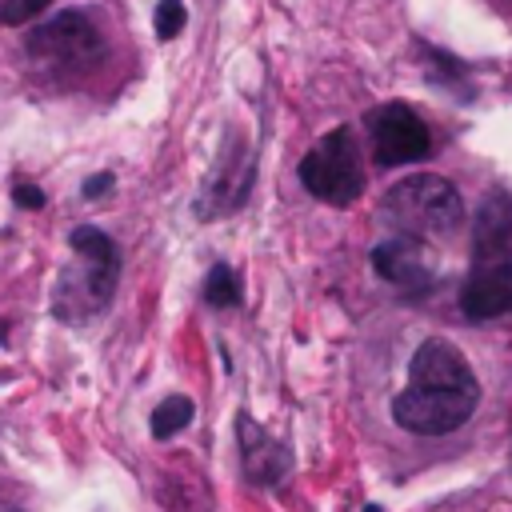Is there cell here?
Here are the masks:
<instances>
[{"label":"cell","instance_id":"10","mask_svg":"<svg viewBox=\"0 0 512 512\" xmlns=\"http://www.w3.org/2000/svg\"><path fill=\"white\" fill-rule=\"evenodd\" d=\"M236 432H240V448H244V472L256 484H272V480H280L288 472V464H292L288 448H280L272 436H264L248 416H240Z\"/></svg>","mask_w":512,"mask_h":512},{"label":"cell","instance_id":"18","mask_svg":"<svg viewBox=\"0 0 512 512\" xmlns=\"http://www.w3.org/2000/svg\"><path fill=\"white\" fill-rule=\"evenodd\" d=\"M112 184H116V180H112V172H96V176H88V180H84V196H88V200H96V196H104Z\"/></svg>","mask_w":512,"mask_h":512},{"label":"cell","instance_id":"19","mask_svg":"<svg viewBox=\"0 0 512 512\" xmlns=\"http://www.w3.org/2000/svg\"><path fill=\"white\" fill-rule=\"evenodd\" d=\"M364 512H384V508H376V504H364Z\"/></svg>","mask_w":512,"mask_h":512},{"label":"cell","instance_id":"4","mask_svg":"<svg viewBox=\"0 0 512 512\" xmlns=\"http://www.w3.org/2000/svg\"><path fill=\"white\" fill-rule=\"evenodd\" d=\"M480 392H444V388H416L408 384L392 396V420L412 436H448L476 412Z\"/></svg>","mask_w":512,"mask_h":512},{"label":"cell","instance_id":"17","mask_svg":"<svg viewBox=\"0 0 512 512\" xmlns=\"http://www.w3.org/2000/svg\"><path fill=\"white\" fill-rule=\"evenodd\" d=\"M12 200H16L20 208H32V212L44 208V192H40L36 184H16V188H12Z\"/></svg>","mask_w":512,"mask_h":512},{"label":"cell","instance_id":"11","mask_svg":"<svg viewBox=\"0 0 512 512\" xmlns=\"http://www.w3.org/2000/svg\"><path fill=\"white\" fill-rule=\"evenodd\" d=\"M512 248V196L508 192H488L484 204L476 208L472 224V256H492Z\"/></svg>","mask_w":512,"mask_h":512},{"label":"cell","instance_id":"15","mask_svg":"<svg viewBox=\"0 0 512 512\" xmlns=\"http://www.w3.org/2000/svg\"><path fill=\"white\" fill-rule=\"evenodd\" d=\"M184 32V4L180 0H160L156 4V36L160 40H172Z\"/></svg>","mask_w":512,"mask_h":512},{"label":"cell","instance_id":"6","mask_svg":"<svg viewBox=\"0 0 512 512\" xmlns=\"http://www.w3.org/2000/svg\"><path fill=\"white\" fill-rule=\"evenodd\" d=\"M368 140H372V160L380 168L424 160L432 148L424 120L408 104H380L376 112H368Z\"/></svg>","mask_w":512,"mask_h":512},{"label":"cell","instance_id":"12","mask_svg":"<svg viewBox=\"0 0 512 512\" xmlns=\"http://www.w3.org/2000/svg\"><path fill=\"white\" fill-rule=\"evenodd\" d=\"M248 184H252V160L248 156H220V164H216V172H212V180H208V216H216V212H232V208H240L244 204V196H248Z\"/></svg>","mask_w":512,"mask_h":512},{"label":"cell","instance_id":"16","mask_svg":"<svg viewBox=\"0 0 512 512\" xmlns=\"http://www.w3.org/2000/svg\"><path fill=\"white\" fill-rule=\"evenodd\" d=\"M52 0H0V24H24L36 12H44Z\"/></svg>","mask_w":512,"mask_h":512},{"label":"cell","instance_id":"5","mask_svg":"<svg viewBox=\"0 0 512 512\" xmlns=\"http://www.w3.org/2000/svg\"><path fill=\"white\" fill-rule=\"evenodd\" d=\"M28 52L48 64H92L104 52V36L88 12H60L48 16L28 32Z\"/></svg>","mask_w":512,"mask_h":512},{"label":"cell","instance_id":"3","mask_svg":"<svg viewBox=\"0 0 512 512\" xmlns=\"http://www.w3.org/2000/svg\"><path fill=\"white\" fill-rule=\"evenodd\" d=\"M300 184L336 208H348L352 200H360L364 192V160H360V144L352 136V128H336L328 132L304 160H300Z\"/></svg>","mask_w":512,"mask_h":512},{"label":"cell","instance_id":"2","mask_svg":"<svg viewBox=\"0 0 512 512\" xmlns=\"http://www.w3.org/2000/svg\"><path fill=\"white\" fill-rule=\"evenodd\" d=\"M384 212L404 228V236H456L464 224V200L460 192L436 176V172H416L404 176L384 192Z\"/></svg>","mask_w":512,"mask_h":512},{"label":"cell","instance_id":"1","mask_svg":"<svg viewBox=\"0 0 512 512\" xmlns=\"http://www.w3.org/2000/svg\"><path fill=\"white\" fill-rule=\"evenodd\" d=\"M72 252L80 256V268H68L56 284V296H52V312L64 316V320H84L92 312H100L112 292H116V280H120V252L116 244L92 228V224H80L72 228L68 236Z\"/></svg>","mask_w":512,"mask_h":512},{"label":"cell","instance_id":"9","mask_svg":"<svg viewBox=\"0 0 512 512\" xmlns=\"http://www.w3.org/2000/svg\"><path fill=\"white\" fill-rule=\"evenodd\" d=\"M408 380L416 388H444V392H480L472 364L464 360V352L452 340H424L408 364Z\"/></svg>","mask_w":512,"mask_h":512},{"label":"cell","instance_id":"8","mask_svg":"<svg viewBox=\"0 0 512 512\" xmlns=\"http://www.w3.org/2000/svg\"><path fill=\"white\" fill-rule=\"evenodd\" d=\"M372 268L404 292H424L436 280V252L420 236H392L372 248Z\"/></svg>","mask_w":512,"mask_h":512},{"label":"cell","instance_id":"13","mask_svg":"<svg viewBox=\"0 0 512 512\" xmlns=\"http://www.w3.org/2000/svg\"><path fill=\"white\" fill-rule=\"evenodd\" d=\"M192 416H196V404H192L184 392H172V396H164V400L152 408L148 428H152L156 440H172L176 432H184V428L192 424Z\"/></svg>","mask_w":512,"mask_h":512},{"label":"cell","instance_id":"14","mask_svg":"<svg viewBox=\"0 0 512 512\" xmlns=\"http://www.w3.org/2000/svg\"><path fill=\"white\" fill-rule=\"evenodd\" d=\"M204 300L212 308H236L240 304V284H236V272L228 264H212L208 276H204Z\"/></svg>","mask_w":512,"mask_h":512},{"label":"cell","instance_id":"7","mask_svg":"<svg viewBox=\"0 0 512 512\" xmlns=\"http://www.w3.org/2000/svg\"><path fill=\"white\" fill-rule=\"evenodd\" d=\"M460 308L468 320H492L512 312V248L472 256L468 280L460 288Z\"/></svg>","mask_w":512,"mask_h":512}]
</instances>
